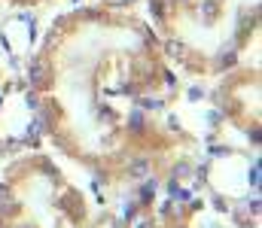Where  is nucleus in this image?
<instances>
[{"instance_id":"nucleus-1","label":"nucleus","mask_w":262,"mask_h":228,"mask_svg":"<svg viewBox=\"0 0 262 228\" xmlns=\"http://www.w3.org/2000/svg\"><path fill=\"white\" fill-rule=\"evenodd\" d=\"M49 79H52V67H49L46 58H34V61L28 64V88L43 91V88L49 85Z\"/></svg>"},{"instance_id":"nucleus-2","label":"nucleus","mask_w":262,"mask_h":228,"mask_svg":"<svg viewBox=\"0 0 262 228\" xmlns=\"http://www.w3.org/2000/svg\"><path fill=\"white\" fill-rule=\"evenodd\" d=\"M159 186H162V183H159L156 176L143 180V183L137 186V204H140V207H149V204H152V198H156V192H159Z\"/></svg>"},{"instance_id":"nucleus-3","label":"nucleus","mask_w":262,"mask_h":228,"mask_svg":"<svg viewBox=\"0 0 262 228\" xmlns=\"http://www.w3.org/2000/svg\"><path fill=\"white\" fill-rule=\"evenodd\" d=\"M125 128H128V134H134V137L146 134V113H143L140 107H134V110L128 113V122H125Z\"/></svg>"},{"instance_id":"nucleus-4","label":"nucleus","mask_w":262,"mask_h":228,"mask_svg":"<svg viewBox=\"0 0 262 228\" xmlns=\"http://www.w3.org/2000/svg\"><path fill=\"white\" fill-rule=\"evenodd\" d=\"M149 167H152V161H149L146 155H140V158H134L128 167H125V173H128V180H140V176L149 173Z\"/></svg>"},{"instance_id":"nucleus-5","label":"nucleus","mask_w":262,"mask_h":228,"mask_svg":"<svg viewBox=\"0 0 262 228\" xmlns=\"http://www.w3.org/2000/svg\"><path fill=\"white\" fill-rule=\"evenodd\" d=\"M232 67H238V46L235 43L229 49H223V55L216 58V70H232Z\"/></svg>"},{"instance_id":"nucleus-6","label":"nucleus","mask_w":262,"mask_h":228,"mask_svg":"<svg viewBox=\"0 0 262 228\" xmlns=\"http://www.w3.org/2000/svg\"><path fill=\"white\" fill-rule=\"evenodd\" d=\"M168 195H171V201H180V204L192 201V189H183L180 180H168Z\"/></svg>"},{"instance_id":"nucleus-7","label":"nucleus","mask_w":262,"mask_h":228,"mask_svg":"<svg viewBox=\"0 0 262 228\" xmlns=\"http://www.w3.org/2000/svg\"><path fill=\"white\" fill-rule=\"evenodd\" d=\"M165 49H168V55H171V58H177V61H186V55H189V49H186V43H183V40H168V43H165Z\"/></svg>"},{"instance_id":"nucleus-8","label":"nucleus","mask_w":262,"mask_h":228,"mask_svg":"<svg viewBox=\"0 0 262 228\" xmlns=\"http://www.w3.org/2000/svg\"><path fill=\"white\" fill-rule=\"evenodd\" d=\"M198 12L204 15V21L210 24V21H216V12H220V3L216 0H201V6H198Z\"/></svg>"},{"instance_id":"nucleus-9","label":"nucleus","mask_w":262,"mask_h":228,"mask_svg":"<svg viewBox=\"0 0 262 228\" xmlns=\"http://www.w3.org/2000/svg\"><path fill=\"white\" fill-rule=\"evenodd\" d=\"M186 176H192V164L189 161H177L171 167V180H186Z\"/></svg>"},{"instance_id":"nucleus-10","label":"nucleus","mask_w":262,"mask_h":228,"mask_svg":"<svg viewBox=\"0 0 262 228\" xmlns=\"http://www.w3.org/2000/svg\"><path fill=\"white\" fill-rule=\"evenodd\" d=\"M247 183H250V192H259V158H253V164L247 170Z\"/></svg>"},{"instance_id":"nucleus-11","label":"nucleus","mask_w":262,"mask_h":228,"mask_svg":"<svg viewBox=\"0 0 262 228\" xmlns=\"http://www.w3.org/2000/svg\"><path fill=\"white\" fill-rule=\"evenodd\" d=\"M25 104H28V110H40V104H43V97H40V91H34V88H25Z\"/></svg>"},{"instance_id":"nucleus-12","label":"nucleus","mask_w":262,"mask_h":228,"mask_svg":"<svg viewBox=\"0 0 262 228\" xmlns=\"http://www.w3.org/2000/svg\"><path fill=\"white\" fill-rule=\"evenodd\" d=\"M137 107L140 110H165V100L162 97H137Z\"/></svg>"},{"instance_id":"nucleus-13","label":"nucleus","mask_w":262,"mask_h":228,"mask_svg":"<svg viewBox=\"0 0 262 228\" xmlns=\"http://www.w3.org/2000/svg\"><path fill=\"white\" fill-rule=\"evenodd\" d=\"M137 207H140L137 201H128V204H122V219H125V222H134V219H137Z\"/></svg>"},{"instance_id":"nucleus-14","label":"nucleus","mask_w":262,"mask_h":228,"mask_svg":"<svg viewBox=\"0 0 262 228\" xmlns=\"http://www.w3.org/2000/svg\"><path fill=\"white\" fill-rule=\"evenodd\" d=\"M207 122H210L213 128H220V125L226 122V113H223V110H210V113H207Z\"/></svg>"},{"instance_id":"nucleus-15","label":"nucleus","mask_w":262,"mask_h":228,"mask_svg":"<svg viewBox=\"0 0 262 228\" xmlns=\"http://www.w3.org/2000/svg\"><path fill=\"white\" fill-rule=\"evenodd\" d=\"M149 12H152V18H165V3L162 0H149Z\"/></svg>"},{"instance_id":"nucleus-16","label":"nucleus","mask_w":262,"mask_h":228,"mask_svg":"<svg viewBox=\"0 0 262 228\" xmlns=\"http://www.w3.org/2000/svg\"><path fill=\"white\" fill-rule=\"evenodd\" d=\"M192 173H195L201 183H207V173H210V161H201L198 167H192Z\"/></svg>"},{"instance_id":"nucleus-17","label":"nucleus","mask_w":262,"mask_h":228,"mask_svg":"<svg viewBox=\"0 0 262 228\" xmlns=\"http://www.w3.org/2000/svg\"><path fill=\"white\" fill-rule=\"evenodd\" d=\"M247 213L250 216H259V192H253V198L247 201Z\"/></svg>"},{"instance_id":"nucleus-18","label":"nucleus","mask_w":262,"mask_h":228,"mask_svg":"<svg viewBox=\"0 0 262 228\" xmlns=\"http://www.w3.org/2000/svg\"><path fill=\"white\" fill-rule=\"evenodd\" d=\"M204 94H207V91H204V88H198V85H192V88H189V91H186V97H189V100H192V104H195V100H201V97H204Z\"/></svg>"},{"instance_id":"nucleus-19","label":"nucleus","mask_w":262,"mask_h":228,"mask_svg":"<svg viewBox=\"0 0 262 228\" xmlns=\"http://www.w3.org/2000/svg\"><path fill=\"white\" fill-rule=\"evenodd\" d=\"M40 161H43V164H40V170H43L46 176H58V170H55V167H52V164H49L46 158H40Z\"/></svg>"},{"instance_id":"nucleus-20","label":"nucleus","mask_w":262,"mask_h":228,"mask_svg":"<svg viewBox=\"0 0 262 228\" xmlns=\"http://www.w3.org/2000/svg\"><path fill=\"white\" fill-rule=\"evenodd\" d=\"M159 213H162V216H165V219H171V216H174V201H165V204H162V210H159Z\"/></svg>"},{"instance_id":"nucleus-21","label":"nucleus","mask_w":262,"mask_h":228,"mask_svg":"<svg viewBox=\"0 0 262 228\" xmlns=\"http://www.w3.org/2000/svg\"><path fill=\"white\" fill-rule=\"evenodd\" d=\"M229 146H210V158H223V155H229Z\"/></svg>"},{"instance_id":"nucleus-22","label":"nucleus","mask_w":262,"mask_h":228,"mask_svg":"<svg viewBox=\"0 0 262 228\" xmlns=\"http://www.w3.org/2000/svg\"><path fill=\"white\" fill-rule=\"evenodd\" d=\"M247 140H250L253 146H259V128H256V125H253V128L247 131Z\"/></svg>"},{"instance_id":"nucleus-23","label":"nucleus","mask_w":262,"mask_h":228,"mask_svg":"<svg viewBox=\"0 0 262 228\" xmlns=\"http://www.w3.org/2000/svg\"><path fill=\"white\" fill-rule=\"evenodd\" d=\"M213 204H216V213H229V201H223V198H213Z\"/></svg>"},{"instance_id":"nucleus-24","label":"nucleus","mask_w":262,"mask_h":228,"mask_svg":"<svg viewBox=\"0 0 262 228\" xmlns=\"http://www.w3.org/2000/svg\"><path fill=\"white\" fill-rule=\"evenodd\" d=\"M168 128H171V131H180V122H177L174 116H168Z\"/></svg>"},{"instance_id":"nucleus-25","label":"nucleus","mask_w":262,"mask_h":228,"mask_svg":"<svg viewBox=\"0 0 262 228\" xmlns=\"http://www.w3.org/2000/svg\"><path fill=\"white\" fill-rule=\"evenodd\" d=\"M134 228H152V219H140V222L134 219Z\"/></svg>"},{"instance_id":"nucleus-26","label":"nucleus","mask_w":262,"mask_h":228,"mask_svg":"<svg viewBox=\"0 0 262 228\" xmlns=\"http://www.w3.org/2000/svg\"><path fill=\"white\" fill-rule=\"evenodd\" d=\"M177 3H186V0H177Z\"/></svg>"}]
</instances>
